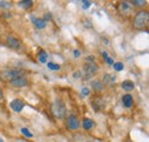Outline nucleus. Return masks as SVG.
<instances>
[{"label":"nucleus","instance_id":"obj_1","mask_svg":"<svg viewBox=\"0 0 149 142\" xmlns=\"http://www.w3.org/2000/svg\"><path fill=\"white\" fill-rule=\"evenodd\" d=\"M148 19H149V14L147 10H140L133 19V25L135 29L138 30H141V29H145L148 24Z\"/></svg>","mask_w":149,"mask_h":142},{"label":"nucleus","instance_id":"obj_2","mask_svg":"<svg viewBox=\"0 0 149 142\" xmlns=\"http://www.w3.org/2000/svg\"><path fill=\"white\" fill-rule=\"evenodd\" d=\"M52 112L57 119H63L65 118L67 115V108L62 100H56L52 104Z\"/></svg>","mask_w":149,"mask_h":142},{"label":"nucleus","instance_id":"obj_3","mask_svg":"<svg viewBox=\"0 0 149 142\" xmlns=\"http://www.w3.org/2000/svg\"><path fill=\"white\" fill-rule=\"evenodd\" d=\"M19 76H23V70L21 69H3L0 71V78L3 81H10Z\"/></svg>","mask_w":149,"mask_h":142},{"label":"nucleus","instance_id":"obj_4","mask_svg":"<svg viewBox=\"0 0 149 142\" xmlns=\"http://www.w3.org/2000/svg\"><path fill=\"white\" fill-rule=\"evenodd\" d=\"M6 42H7L8 47H10L14 51H21L22 47H23L22 41L19 40V38H16L15 36H8L6 38Z\"/></svg>","mask_w":149,"mask_h":142},{"label":"nucleus","instance_id":"obj_5","mask_svg":"<svg viewBox=\"0 0 149 142\" xmlns=\"http://www.w3.org/2000/svg\"><path fill=\"white\" fill-rule=\"evenodd\" d=\"M118 10L123 16L129 17L133 12V5L131 2H127V1H123L118 5Z\"/></svg>","mask_w":149,"mask_h":142},{"label":"nucleus","instance_id":"obj_6","mask_svg":"<svg viewBox=\"0 0 149 142\" xmlns=\"http://www.w3.org/2000/svg\"><path fill=\"white\" fill-rule=\"evenodd\" d=\"M67 127H68L70 131H77V129H79V127H80V122H79V119L77 118V116L70 115V116L67 118Z\"/></svg>","mask_w":149,"mask_h":142},{"label":"nucleus","instance_id":"obj_7","mask_svg":"<svg viewBox=\"0 0 149 142\" xmlns=\"http://www.w3.org/2000/svg\"><path fill=\"white\" fill-rule=\"evenodd\" d=\"M9 83H10V86H13V87H16V88H19V87H25V86H28V79H26L24 76H19V77H16V78H14L13 80H10Z\"/></svg>","mask_w":149,"mask_h":142},{"label":"nucleus","instance_id":"obj_8","mask_svg":"<svg viewBox=\"0 0 149 142\" xmlns=\"http://www.w3.org/2000/svg\"><path fill=\"white\" fill-rule=\"evenodd\" d=\"M99 70L97 65L93 62H88L87 64H85L84 67V72H85V77L86 78H91L92 76L95 74V72Z\"/></svg>","mask_w":149,"mask_h":142},{"label":"nucleus","instance_id":"obj_9","mask_svg":"<svg viewBox=\"0 0 149 142\" xmlns=\"http://www.w3.org/2000/svg\"><path fill=\"white\" fill-rule=\"evenodd\" d=\"M10 108H12L15 112H21L22 109L24 108V102H23L22 100H19V99H15V100H13V101L10 102Z\"/></svg>","mask_w":149,"mask_h":142},{"label":"nucleus","instance_id":"obj_10","mask_svg":"<svg viewBox=\"0 0 149 142\" xmlns=\"http://www.w3.org/2000/svg\"><path fill=\"white\" fill-rule=\"evenodd\" d=\"M32 23L38 30H41L46 26V19L44 18H32Z\"/></svg>","mask_w":149,"mask_h":142},{"label":"nucleus","instance_id":"obj_11","mask_svg":"<svg viewBox=\"0 0 149 142\" xmlns=\"http://www.w3.org/2000/svg\"><path fill=\"white\" fill-rule=\"evenodd\" d=\"M122 88L126 92H131L134 89V83L132 80H124L122 83Z\"/></svg>","mask_w":149,"mask_h":142},{"label":"nucleus","instance_id":"obj_12","mask_svg":"<svg viewBox=\"0 0 149 142\" xmlns=\"http://www.w3.org/2000/svg\"><path fill=\"white\" fill-rule=\"evenodd\" d=\"M123 104L125 108H131L133 106V97L131 96L130 94H125L123 96Z\"/></svg>","mask_w":149,"mask_h":142},{"label":"nucleus","instance_id":"obj_13","mask_svg":"<svg viewBox=\"0 0 149 142\" xmlns=\"http://www.w3.org/2000/svg\"><path fill=\"white\" fill-rule=\"evenodd\" d=\"M94 126H95V123H94L92 119H90V118H85V119L83 120V127H84V129H86V131L92 129Z\"/></svg>","mask_w":149,"mask_h":142},{"label":"nucleus","instance_id":"obj_14","mask_svg":"<svg viewBox=\"0 0 149 142\" xmlns=\"http://www.w3.org/2000/svg\"><path fill=\"white\" fill-rule=\"evenodd\" d=\"M115 80H116V77L112 76L111 73H107V74L104 76V83H106V84H112Z\"/></svg>","mask_w":149,"mask_h":142},{"label":"nucleus","instance_id":"obj_15","mask_svg":"<svg viewBox=\"0 0 149 142\" xmlns=\"http://www.w3.org/2000/svg\"><path fill=\"white\" fill-rule=\"evenodd\" d=\"M92 86H93V88L95 90H102L103 89V84H102V81H100V80H95L92 83Z\"/></svg>","mask_w":149,"mask_h":142},{"label":"nucleus","instance_id":"obj_16","mask_svg":"<svg viewBox=\"0 0 149 142\" xmlns=\"http://www.w3.org/2000/svg\"><path fill=\"white\" fill-rule=\"evenodd\" d=\"M47 57H48V55H47L46 52H44V51H41V52L39 53V56H38V58H39V62H40V63H46Z\"/></svg>","mask_w":149,"mask_h":142},{"label":"nucleus","instance_id":"obj_17","mask_svg":"<svg viewBox=\"0 0 149 142\" xmlns=\"http://www.w3.org/2000/svg\"><path fill=\"white\" fill-rule=\"evenodd\" d=\"M32 5H33V2L31 0H24V1L19 2V6L23 8H30V7H32Z\"/></svg>","mask_w":149,"mask_h":142},{"label":"nucleus","instance_id":"obj_18","mask_svg":"<svg viewBox=\"0 0 149 142\" xmlns=\"http://www.w3.org/2000/svg\"><path fill=\"white\" fill-rule=\"evenodd\" d=\"M21 133L23 134V135H25L26 138H32L33 136V134L28 129V128H25V127H23V128H21Z\"/></svg>","mask_w":149,"mask_h":142},{"label":"nucleus","instance_id":"obj_19","mask_svg":"<svg viewBox=\"0 0 149 142\" xmlns=\"http://www.w3.org/2000/svg\"><path fill=\"white\" fill-rule=\"evenodd\" d=\"M112 65H113V69L116 71H122L124 69V64H123L122 62H116V63H113Z\"/></svg>","mask_w":149,"mask_h":142},{"label":"nucleus","instance_id":"obj_20","mask_svg":"<svg viewBox=\"0 0 149 142\" xmlns=\"http://www.w3.org/2000/svg\"><path fill=\"white\" fill-rule=\"evenodd\" d=\"M47 67H48L49 70H60V69H61V67H60L58 64L53 63V62H49V63L47 64Z\"/></svg>","mask_w":149,"mask_h":142},{"label":"nucleus","instance_id":"obj_21","mask_svg":"<svg viewBox=\"0 0 149 142\" xmlns=\"http://www.w3.org/2000/svg\"><path fill=\"white\" fill-rule=\"evenodd\" d=\"M133 5H134V6H143V5H146V1H142V0H135V1H133Z\"/></svg>","mask_w":149,"mask_h":142},{"label":"nucleus","instance_id":"obj_22","mask_svg":"<svg viewBox=\"0 0 149 142\" xmlns=\"http://www.w3.org/2000/svg\"><path fill=\"white\" fill-rule=\"evenodd\" d=\"M0 6H1V7H5V8H9V7L12 6V3H9V2H3V1H0Z\"/></svg>","mask_w":149,"mask_h":142},{"label":"nucleus","instance_id":"obj_23","mask_svg":"<svg viewBox=\"0 0 149 142\" xmlns=\"http://www.w3.org/2000/svg\"><path fill=\"white\" fill-rule=\"evenodd\" d=\"M81 93H83L84 96H87V95L90 94V89L87 88V87H84V88L81 89Z\"/></svg>","mask_w":149,"mask_h":142},{"label":"nucleus","instance_id":"obj_24","mask_svg":"<svg viewBox=\"0 0 149 142\" xmlns=\"http://www.w3.org/2000/svg\"><path fill=\"white\" fill-rule=\"evenodd\" d=\"M81 2L84 3V8H85V9H86V8H88V7L91 6V2H88V1H86V0H83Z\"/></svg>","mask_w":149,"mask_h":142},{"label":"nucleus","instance_id":"obj_25","mask_svg":"<svg viewBox=\"0 0 149 142\" xmlns=\"http://www.w3.org/2000/svg\"><path fill=\"white\" fill-rule=\"evenodd\" d=\"M104 60L107 61V63H108V64H110V65H112V64H113V61H112L111 57H109V56H108V57H107V58H104Z\"/></svg>","mask_w":149,"mask_h":142},{"label":"nucleus","instance_id":"obj_26","mask_svg":"<svg viewBox=\"0 0 149 142\" xmlns=\"http://www.w3.org/2000/svg\"><path fill=\"white\" fill-rule=\"evenodd\" d=\"M74 57H79V56H80V52H79L78 49H74Z\"/></svg>","mask_w":149,"mask_h":142},{"label":"nucleus","instance_id":"obj_27","mask_svg":"<svg viewBox=\"0 0 149 142\" xmlns=\"http://www.w3.org/2000/svg\"><path fill=\"white\" fill-rule=\"evenodd\" d=\"M0 99H2V90L0 88Z\"/></svg>","mask_w":149,"mask_h":142},{"label":"nucleus","instance_id":"obj_28","mask_svg":"<svg viewBox=\"0 0 149 142\" xmlns=\"http://www.w3.org/2000/svg\"><path fill=\"white\" fill-rule=\"evenodd\" d=\"M124 142H131L130 140H126V141H124Z\"/></svg>","mask_w":149,"mask_h":142},{"label":"nucleus","instance_id":"obj_29","mask_svg":"<svg viewBox=\"0 0 149 142\" xmlns=\"http://www.w3.org/2000/svg\"><path fill=\"white\" fill-rule=\"evenodd\" d=\"M0 142H2V141H1V140H0Z\"/></svg>","mask_w":149,"mask_h":142}]
</instances>
